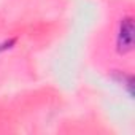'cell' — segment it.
Here are the masks:
<instances>
[{
  "mask_svg": "<svg viewBox=\"0 0 135 135\" xmlns=\"http://www.w3.org/2000/svg\"><path fill=\"white\" fill-rule=\"evenodd\" d=\"M133 49V19L132 16H124L119 21L116 30V51L124 56Z\"/></svg>",
  "mask_w": 135,
  "mask_h": 135,
  "instance_id": "1",
  "label": "cell"
},
{
  "mask_svg": "<svg viewBox=\"0 0 135 135\" xmlns=\"http://www.w3.org/2000/svg\"><path fill=\"white\" fill-rule=\"evenodd\" d=\"M113 80L126 89V92L129 94L130 99H133V76H132V75L116 70V72L113 73Z\"/></svg>",
  "mask_w": 135,
  "mask_h": 135,
  "instance_id": "2",
  "label": "cell"
},
{
  "mask_svg": "<svg viewBox=\"0 0 135 135\" xmlns=\"http://www.w3.org/2000/svg\"><path fill=\"white\" fill-rule=\"evenodd\" d=\"M15 45H16V38H10V40H5L3 43H0V52H3V51H7V49H11Z\"/></svg>",
  "mask_w": 135,
  "mask_h": 135,
  "instance_id": "3",
  "label": "cell"
}]
</instances>
